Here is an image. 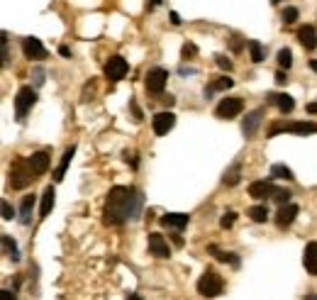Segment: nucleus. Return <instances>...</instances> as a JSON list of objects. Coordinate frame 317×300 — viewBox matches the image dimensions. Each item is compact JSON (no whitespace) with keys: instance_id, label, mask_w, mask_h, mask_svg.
<instances>
[{"instance_id":"6","label":"nucleus","mask_w":317,"mask_h":300,"mask_svg":"<svg viewBox=\"0 0 317 300\" xmlns=\"http://www.w3.org/2000/svg\"><path fill=\"white\" fill-rule=\"evenodd\" d=\"M278 132L290 134H317V122H276L269 130V137H276Z\"/></svg>"},{"instance_id":"19","label":"nucleus","mask_w":317,"mask_h":300,"mask_svg":"<svg viewBox=\"0 0 317 300\" xmlns=\"http://www.w3.org/2000/svg\"><path fill=\"white\" fill-rule=\"evenodd\" d=\"M49 154L46 152H34L32 156H30V166H32L34 176H42V173H46V168H49Z\"/></svg>"},{"instance_id":"15","label":"nucleus","mask_w":317,"mask_h":300,"mask_svg":"<svg viewBox=\"0 0 317 300\" xmlns=\"http://www.w3.org/2000/svg\"><path fill=\"white\" fill-rule=\"evenodd\" d=\"M298 42L303 44L305 52H315L317 49V32L312 24H305V27H300L298 30Z\"/></svg>"},{"instance_id":"33","label":"nucleus","mask_w":317,"mask_h":300,"mask_svg":"<svg viewBox=\"0 0 317 300\" xmlns=\"http://www.w3.org/2000/svg\"><path fill=\"white\" fill-rule=\"evenodd\" d=\"M0 208H3V220H12V217H15V208H12L8 200H3Z\"/></svg>"},{"instance_id":"29","label":"nucleus","mask_w":317,"mask_h":300,"mask_svg":"<svg viewBox=\"0 0 317 300\" xmlns=\"http://www.w3.org/2000/svg\"><path fill=\"white\" fill-rule=\"evenodd\" d=\"M247 46H249V54H252L254 64H261V61H263V46H261V42H259V39H249Z\"/></svg>"},{"instance_id":"28","label":"nucleus","mask_w":317,"mask_h":300,"mask_svg":"<svg viewBox=\"0 0 317 300\" xmlns=\"http://www.w3.org/2000/svg\"><path fill=\"white\" fill-rule=\"evenodd\" d=\"M271 178H281V181H293V171L285 166V164H274L271 166Z\"/></svg>"},{"instance_id":"42","label":"nucleus","mask_w":317,"mask_h":300,"mask_svg":"<svg viewBox=\"0 0 317 300\" xmlns=\"http://www.w3.org/2000/svg\"><path fill=\"white\" fill-rule=\"evenodd\" d=\"M307 112H310V115H317V103H310V105H307Z\"/></svg>"},{"instance_id":"22","label":"nucleus","mask_w":317,"mask_h":300,"mask_svg":"<svg viewBox=\"0 0 317 300\" xmlns=\"http://www.w3.org/2000/svg\"><path fill=\"white\" fill-rule=\"evenodd\" d=\"M208 252H210L212 256H215L217 261H222V264H232L234 268L239 266V256L232 254V252H220V249H217L215 244H210V246H208Z\"/></svg>"},{"instance_id":"47","label":"nucleus","mask_w":317,"mask_h":300,"mask_svg":"<svg viewBox=\"0 0 317 300\" xmlns=\"http://www.w3.org/2000/svg\"><path fill=\"white\" fill-rule=\"evenodd\" d=\"M310 68H312V71H317V59H312V61H310Z\"/></svg>"},{"instance_id":"39","label":"nucleus","mask_w":317,"mask_h":300,"mask_svg":"<svg viewBox=\"0 0 317 300\" xmlns=\"http://www.w3.org/2000/svg\"><path fill=\"white\" fill-rule=\"evenodd\" d=\"M285 81H288V76H285L283 71H278V73H276V83H278V86H283Z\"/></svg>"},{"instance_id":"13","label":"nucleus","mask_w":317,"mask_h":300,"mask_svg":"<svg viewBox=\"0 0 317 300\" xmlns=\"http://www.w3.org/2000/svg\"><path fill=\"white\" fill-rule=\"evenodd\" d=\"M298 212H300V208L298 205H293V203H285V205H278V212H276V224L283 230V227H288V224H293V220L298 217Z\"/></svg>"},{"instance_id":"3","label":"nucleus","mask_w":317,"mask_h":300,"mask_svg":"<svg viewBox=\"0 0 317 300\" xmlns=\"http://www.w3.org/2000/svg\"><path fill=\"white\" fill-rule=\"evenodd\" d=\"M32 178L34 176V171L32 166H30V159H15L12 161V168H10V186L15 190H22V188H27L30 183H32Z\"/></svg>"},{"instance_id":"38","label":"nucleus","mask_w":317,"mask_h":300,"mask_svg":"<svg viewBox=\"0 0 317 300\" xmlns=\"http://www.w3.org/2000/svg\"><path fill=\"white\" fill-rule=\"evenodd\" d=\"M193 54H196V46H193V44L183 46V59H188V56H193Z\"/></svg>"},{"instance_id":"43","label":"nucleus","mask_w":317,"mask_h":300,"mask_svg":"<svg viewBox=\"0 0 317 300\" xmlns=\"http://www.w3.org/2000/svg\"><path fill=\"white\" fill-rule=\"evenodd\" d=\"M171 22H174V24H181V17H178V12H171Z\"/></svg>"},{"instance_id":"9","label":"nucleus","mask_w":317,"mask_h":300,"mask_svg":"<svg viewBox=\"0 0 317 300\" xmlns=\"http://www.w3.org/2000/svg\"><path fill=\"white\" fill-rule=\"evenodd\" d=\"M22 54L27 56L30 61H42V59H46V49H44L42 39H37V37H25V39H22Z\"/></svg>"},{"instance_id":"35","label":"nucleus","mask_w":317,"mask_h":300,"mask_svg":"<svg viewBox=\"0 0 317 300\" xmlns=\"http://www.w3.org/2000/svg\"><path fill=\"white\" fill-rule=\"evenodd\" d=\"M215 61H217V66H220V68H225V71H230V68H232V61L227 59V56L220 54V56H215Z\"/></svg>"},{"instance_id":"24","label":"nucleus","mask_w":317,"mask_h":300,"mask_svg":"<svg viewBox=\"0 0 317 300\" xmlns=\"http://www.w3.org/2000/svg\"><path fill=\"white\" fill-rule=\"evenodd\" d=\"M239 181H241V164H239V161H234V164H232V166L225 171L222 183H225V186H237Z\"/></svg>"},{"instance_id":"36","label":"nucleus","mask_w":317,"mask_h":300,"mask_svg":"<svg viewBox=\"0 0 317 300\" xmlns=\"http://www.w3.org/2000/svg\"><path fill=\"white\" fill-rule=\"evenodd\" d=\"M247 42V39H244ZM244 42H241L239 37H232L230 39V44H232V52H241V46H244Z\"/></svg>"},{"instance_id":"41","label":"nucleus","mask_w":317,"mask_h":300,"mask_svg":"<svg viewBox=\"0 0 317 300\" xmlns=\"http://www.w3.org/2000/svg\"><path fill=\"white\" fill-rule=\"evenodd\" d=\"M59 54H61V56H66V59H68V56H71V49H68V46H59Z\"/></svg>"},{"instance_id":"34","label":"nucleus","mask_w":317,"mask_h":300,"mask_svg":"<svg viewBox=\"0 0 317 300\" xmlns=\"http://www.w3.org/2000/svg\"><path fill=\"white\" fill-rule=\"evenodd\" d=\"M234 220H237V212H225V215H222V220H220V227H225V230H227V227L234 224Z\"/></svg>"},{"instance_id":"26","label":"nucleus","mask_w":317,"mask_h":300,"mask_svg":"<svg viewBox=\"0 0 317 300\" xmlns=\"http://www.w3.org/2000/svg\"><path fill=\"white\" fill-rule=\"evenodd\" d=\"M232 86H234V81H232V78H227V76L217 78V81H212L208 88H205V98H210L215 90H227V88H232Z\"/></svg>"},{"instance_id":"16","label":"nucleus","mask_w":317,"mask_h":300,"mask_svg":"<svg viewBox=\"0 0 317 300\" xmlns=\"http://www.w3.org/2000/svg\"><path fill=\"white\" fill-rule=\"evenodd\" d=\"M269 98V103H274L278 110L283 112V115H288V112H293V108H296V100L290 98L288 93H269L266 95Z\"/></svg>"},{"instance_id":"45","label":"nucleus","mask_w":317,"mask_h":300,"mask_svg":"<svg viewBox=\"0 0 317 300\" xmlns=\"http://www.w3.org/2000/svg\"><path fill=\"white\" fill-rule=\"evenodd\" d=\"M127 300H142V295H139V293H130V295H127Z\"/></svg>"},{"instance_id":"46","label":"nucleus","mask_w":317,"mask_h":300,"mask_svg":"<svg viewBox=\"0 0 317 300\" xmlns=\"http://www.w3.org/2000/svg\"><path fill=\"white\" fill-rule=\"evenodd\" d=\"M174 242H176V246H183V239H181L178 234H174Z\"/></svg>"},{"instance_id":"31","label":"nucleus","mask_w":317,"mask_h":300,"mask_svg":"<svg viewBox=\"0 0 317 300\" xmlns=\"http://www.w3.org/2000/svg\"><path fill=\"white\" fill-rule=\"evenodd\" d=\"M300 17V10L298 8H285L283 15H281V20H283V24H293Z\"/></svg>"},{"instance_id":"14","label":"nucleus","mask_w":317,"mask_h":300,"mask_svg":"<svg viewBox=\"0 0 317 300\" xmlns=\"http://www.w3.org/2000/svg\"><path fill=\"white\" fill-rule=\"evenodd\" d=\"M261 120H263V108H256L254 112H249V115L244 117V122H241L244 137H254L256 130H259V124H261Z\"/></svg>"},{"instance_id":"44","label":"nucleus","mask_w":317,"mask_h":300,"mask_svg":"<svg viewBox=\"0 0 317 300\" xmlns=\"http://www.w3.org/2000/svg\"><path fill=\"white\" fill-rule=\"evenodd\" d=\"M159 3H161V0H149V3H147V8H149V10H154V8H156Z\"/></svg>"},{"instance_id":"37","label":"nucleus","mask_w":317,"mask_h":300,"mask_svg":"<svg viewBox=\"0 0 317 300\" xmlns=\"http://www.w3.org/2000/svg\"><path fill=\"white\" fill-rule=\"evenodd\" d=\"M42 83H44V71L37 68V71H34V86H42Z\"/></svg>"},{"instance_id":"40","label":"nucleus","mask_w":317,"mask_h":300,"mask_svg":"<svg viewBox=\"0 0 317 300\" xmlns=\"http://www.w3.org/2000/svg\"><path fill=\"white\" fill-rule=\"evenodd\" d=\"M3 300H17V298H15V293H12V290L5 288V290H3Z\"/></svg>"},{"instance_id":"12","label":"nucleus","mask_w":317,"mask_h":300,"mask_svg":"<svg viewBox=\"0 0 317 300\" xmlns=\"http://www.w3.org/2000/svg\"><path fill=\"white\" fill-rule=\"evenodd\" d=\"M149 254L159 256V259H168L171 256V249H168V242L164 239V234L159 232L149 234Z\"/></svg>"},{"instance_id":"30","label":"nucleus","mask_w":317,"mask_h":300,"mask_svg":"<svg viewBox=\"0 0 317 300\" xmlns=\"http://www.w3.org/2000/svg\"><path fill=\"white\" fill-rule=\"evenodd\" d=\"M276 59H278V66L281 68H290V64H293V52H290L288 46H283V49L276 54Z\"/></svg>"},{"instance_id":"10","label":"nucleus","mask_w":317,"mask_h":300,"mask_svg":"<svg viewBox=\"0 0 317 300\" xmlns=\"http://www.w3.org/2000/svg\"><path fill=\"white\" fill-rule=\"evenodd\" d=\"M276 186H274V181L269 178H263V181H254L252 186H249V195L256 200H266V198H274V193H276Z\"/></svg>"},{"instance_id":"32","label":"nucleus","mask_w":317,"mask_h":300,"mask_svg":"<svg viewBox=\"0 0 317 300\" xmlns=\"http://www.w3.org/2000/svg\"><path fill=\"white\" fill-rule=\"evenodd\" d=\"M290 195H293L290 190L278 188V190H276V193H274V200H276V203H278V205H285V203H290Z\"/></svg>"},{"instance_id":"7","label":"nucleus","mask_w":317,"mask_h":300,"mask_svg":"<svg viewBox=\"0 0 317 300\" xmlns=\"http://www.w3.org/2000/svg\"><path fill=\"white\" fill-rule=\"evenodd\" d=\"M127 71H130V64H127V59L120 54L110 56L108 64H105V76H108V81H112V83L122 81V78L127 76Z\"/></svg>"},{"instance_id":"1","label":"nucleus","mask_w":317,"mask_h":300,"mask_svg":"<svg viewBox=\"0 0 317 300\" xmlns=\"http://www.w3.org/2000/svg\"><path fill=\"white\" fill-rule=\"evenodd\" d=\"M144 208V195L139 190L130 188V186H115L105 198V208H103V220L105 224H125L139 220Z\"/></svg>"},{"instance_id":"11","label":"nucleus","mask_w":317,"mask_h":300,"mask_svg":"<svg viewBox=\"0 0 317 300\" xmlns=\"http://www.w3.org/2000/svg\"><path fill=\"white\" fill-rule=\"evenodd\" d=\"M174 124H176L174 112H156L152 117V127L159 137H161V134H168V130H174Z\"/></svg>"},{"instance_id":"21","label":"nucleus","mask_w":317,"mask_h":300,"mask_svg":"<svg viewBox=\"0 0 317 300\" xmlns=\"http://www.w3.org/2000/svg\"><path fill=\"white\" fill-rule=\"evenodd\" d=\"M74 154H76V146H68V149L64 152V156H61V161H59V166H56V171H54V181H56V183H59V181H64L66 168H68V164H71Z\"/></svg>"},{"instance_id":"4","label":"nucleus","mask_w":317,"mask_h":300,"mask_svg":"<svg viewBox=\"0 0 317 300\" xmlns=\"http://www.w3.org/2000/svg\"><path fill=\"white\" fill-rule=\"evenodd\" d=\"M34 103H37V90L32 86H22L17 90V95H15V117H17V122H25V117L32 110Z\"/></svg>"},{"instance_id":"49","label":"nucleus","mask_w":317,"mask_h":300,"mask_svg":"<svg viewBox=\"0 0 317 300\" xmlns=\"http://www.w3.org/2000/svg\"><path fill=\"white\" fill-rule=\"evenodd\" d=\"M271 3H274V5H278V3H283V0H271Z\"/></svg>"},{"instance_id":"20","label":"nucleus","mask_w":317,"mask_h":300,"mask_svg":"<svg viewBox=\"0 0 317 300\" xmlns=\"http://www.w3.org/2000/svg\"><path fill=\"white\" fill-rule=\"evenodd\" d=\"M54 200H56V190L54 186H46L42 193V208H39V217H46L49 212L54 210Z\"/></svg>"},{"instance_id":"18","label":"nucleus","mask_w":317,"mask_h":300,"mask_svg":"<svg viewBox=\"0 0 317 300\" xmlns=\"http://www.w3.org/2000/svg\"><path fill=\"white\" fill-rule=\"evenodd\" d=\"M303 264H305V271L310 276H317V242H310V244L305 246Z\"/></svg>"},{"instance_id":"2","label":"nucleus","mask_w":317,"mask_h":300,"mask_svg":"<svg viewBox=\"0 0 317 300\" xmlns=\"http://www.w3.org/2000/svg\"><path fill=\"white\" fill-rule=\"evenodd\" d=\"M222 288H225V281H222V276L215 268H205L203 276L198 278V293L203 298H217L222 293Z\"/></svg>"},{"instance_id":"8","label":"nucleus","mask_w":317,"mask_h":300,"mask_svg":"<svg viewBox=\"0 0 317 300\" xmlns=\"http://www.w3.org/2000/svg\"><path fill=\"white\" fill-rule=\"evenodd\" d=\"M166 81H168V71L166 68L161 66L149 68V73H147V90L154 93V95H159V93H164Z\"/></svg>"},{"instance_id":"17","label":"nucleus","mask_w":317,"mask_h":300,"mask_svg":"<svg viewBox=\"0 0 317 300\" xmlns=\"http://www.w3.org/2000/svg\"><path fill=\"white\" fill-rule=\"evenodd\" d=\"M188 220H190V217H188L186 212H168V215L161 217V224H164V227H171V230H176V232H181V230L188 224Z\"/></svg>"},{"instance_id":"27","label":"nucleus","mask_w":317,"mask_h":300,"mask_svg":"<svg viewBox=\"0 0 317 300\" xmlns=\"http://www.w3.org/2000/svg\"><path fill=\"white\" fill-rule=\"evenodd\" d=\"M247 215H249V217H252L254 222H266V220H269V215H271V212H269V208H266V205H254V208H249V210H247Z\"/></svg>"},{"instance_id":"48","label":"nucleus","mask_w":317,"mask_h":300,"mask_svg":"<svg viewBox=\"0 0 317 300\" xmlns=\"http://www.w3.org/2000/svg\"><path fill=\"white\" fill-rule=\"evenodd\" d=\"M307 300H317V295H315V293H312V295H307Z\"/></svg>"},{"instance_id":"5","label":"nucleus","mask_w":317,"mask_h":300,"mask_svg":"<svg viewBox=\"0 0 317 300\" xmlns=\"http://www.w3.org/2000/svg\"><path fill=\"white\" fill-rule=\"evenodd\" d=\"M241 110H244V100H241L239 95H230V98H222L217 103L215 115H217L220 120H232V117H237Z\"/></svg>"},{"instance_id":"23","label":"nucleus","mask_w":317,"mask_h":300,"mask_svg":"<svg viewBox=\"0 0 317 300\" xmlns=\"http://www.w3.org/2000/svg\"><path fill=\"white\" fill-rule=\"evenodd\" d=\"M32 210H34V195H25L20 203V222L22 224L32 222Z\"/></svg>"},{"instance_id":"25","label":"nucleus","mask_w":317,"mask_h":300,"mask_svg":"<svg viewBox=\"0 0 317 300\" xmlns=\"http://www.w3.org/2000/svg\"><path fill=\"white\" fill-rule=\"evenodd\" d=\"M3 254L12 259V261H20V249L15 244V239H12L10 234H3Z\"/></svg>"}]
</instances>
